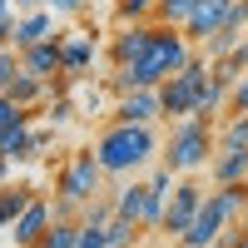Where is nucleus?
<instances>
[{"label": "nucleus", "instance_id": "nucleus-1", "mask_svg": "<svg viewBox=\"0 0 248 248\" xmlns=\"http://www.w3.org/2000/svg\"><path fill=\"white\" fill-rule=\"evenodd\" d=\"M194 50H199V45H194V40L184 35L179 25H159V20H154V40H149V50H144L134 65H119L109 85H114L119 94H124V90H159L169 75H179L184 65H189Z\"/></svg>", "mask_w": 248, "mask_h": 248}, {"label": "nucleus", "instance_id": "nucleus-2", "mask_svg": "<svg viewBox=\"0 0 248 248\" xmlns=\"http://www.w3.org/2000/svg\"><path fill=\"white\" fill-rule=\"evenodd\" d=\"M94 159L109 179H129L139 169H149L154 154H159V134L154 124H129V119H109L105 129L94 134Z\"/></svg>", "mask_w": 248, "mask_h": 248}, {"label": "nucleus", "instance_id": "nucleus-3", "mask_svg": "<svg viewBox=\"0 0 248 248\" xmlns=\"http://www.w3.org/2000/svg\"><path fill=\"white\" fill-rule=\"evenodd\" d=\"M214 149H218V129H214V119H199V114H179V119H169L164 164H169L174 174H199V169H209Z\"/></svg>", "mask_w": 248, "mask_h": 248}, {"label": "nucleus", "instance_id": "nucleus-4", "mask_svg": "<svg viewBox=\"0 0 248 248\" xmlns=\"http://www.w3.org/2000/svg\"><path fill=\"white\" fill-rule=\"evenodd\" d=\"M105 169H99V159H94V149H79V154H70L65 164H60V174H55V199L60 203H90L94 194H105Z\"/></svg>", "mask_w": 248, "mask_h": 248}, {"label": "nucleus", "instance_id": "nucleus-5", "mask_svg": "<svg viewBox=\"0 0 248 248\" xmlns=\"http://www.w3.org/2000/svg\"><path fill=\"white\" fill-rule=\"evenodd\" d=\"M209 79V55L194 50L189 55V65H184L179 75H169L159 85V105H164V119H179V114H194L199 105V85Z\"/></svg>", "mask_w": 248, "mask_h": 248}, {"label": "nucleus", "instance_id": "nucleus-6", "mask_svg": "<svg viewBox=\"0 0 248 248\" xmlns=\"http://www.w3.org/2000/svg\"><path fill=\"white\" fill-rule=\"evenodd\" d=\"M203 194H209V189H199L194 179L174 184V194H169V209H164V223H159V233L179 243V233H184V229H189V223H194V214H199Z\"/></svg>", "mask_w": 248, "mask_h": 248}, {"label": "nucleus", "instance_id": "nucleus-7", "mask_svg": "<svg viewBox=\"0 0 248 248\" xmlns=\"http://www.w3.org/2000/svg\"><path fill=\"white\" fill-rule=\"evenodd\" d=\"M223 233H229V218H223V209H218V199H214V194H203L199 214H194L189 229L179 233V243H184V248H218Z\"/></svg>", "mask_w": 248, "mask_h": 248}, {"label": "nucleus", "instance_id": "nucleus-8", "mask_svg": "<svg viewBox=\"0 0 248 248\" xmlns=\"http://www.w3.org/2000/svg\"><path fill=\"white\" fill-rule=\"evenodd\" d=\"M50 223H55V199H50V194H35L25 209L15 214V223H10L15 248H35V243H40V233H45Z\"/></svg>", "mask_w": 248, "mask_h": 248}, {"label": "nucleus", "instance_id": "nucleus-9", "mask_svg": "<svg viewBox=\"0 0 248 248\" xmlns=\"http://www.w3.org/2000/svg\"><path fill=\"white\" fill-rule=\"evenodd\" d=\"M149 40H154V20H129V25H119L109 35V65H134V60L149 50Z\"/></svg>", "mask_w": 248, "mask_h": 248}, {"label": "nucleus", "instance_id": "nucleus-10", "mask_svg": "<svg viewBox=\"0 0 248 248\" xmlns=\"http://www.w3.org/2000/svg\"><path fill=\"white\" fill-rule=\"evenodd\" d=\"M229 15H233V0H199L194 15L184 20V35H189L194 45H203L209 35H218L223 25H229Z\"/></svg>", "mask_w": 248, "mask_h": 248}, {"label": "nucleus", "instance_id": "nucleus-11", "mask_svg": "<svg viewBox=\"0 0 248 248\" xmlns=\"http://www.w3.org/2000/svg\"><path fill=\"white\" fill-rule=\"evenodd\" d=\"M109 119H129V124H154V119H164L159 90H124V94L114 99Z\"/></svg>", "mask_w": 248, "mask_h": 248}, {"label": "nucleus", "instance_id": "nucleus-12", "mask_svg": "<svg viewBox=\"0 0 248 248\" xmlns=\"http://www.w3.org/2000/svg\"><path fill=\"white\" fill-rule=\"evenodd\" d=\"M55 45H60V70L65 75H85L90 70L94 35H85V30H55Z\"/></svg>", "mask_w": 248, "mask_h": 248}, {"label": "nucleus", "instance_id": "nucleus-13", "mask_svg": "<svg viewBox=\"0 0 248 248\" xmlns=\"http://www.w3.org/2000/svg\"><path fill=\"white\" fill-rule=\"evenodd\" d=\"M55 10L50 5H35V10H15V50H25V45H40V40H50L55 35Z\"/></svg>", "mask_w": 248, "mask_h": 248}, {"label": "nucleus", "instance_id": "nucleus-14", "mask_svg": "<svg viewBox=\"0 0 248 248\" xmlns=\"http://www.w3.org/2000/svg\"><path fill=\"white\" fill-rule=\"evenodd\" d=\"M209 179H214V184H238V179H248V149H243V144H218L214 159H209Z\"/></svg>", "mask_w": 248, "mask_h": 248}, {"label": "nucleus", "instance_id": "nucleus-15", "mask_svg": "<svg viewBox=\"0 0 248 248\" xmlns=\"http://www.w3.org/2000/svg\"><path fill=\"white\" fill-rule=\"evenodd\" d=\"M20 65H25V75H40V79H50V85H55V75H65V70H60V45H55V35L40 40V45H25V50H20Z\"/></svg>", "mask_w": 248, "mask_h": 248}, {"label": "nucleus", "instance_id": "nucleus-16", "mask_svg": "<svg viewBox=\"0 0 248 248\" xmlns=\"http://www.w3.org/2000/svg\"><path fill=\"white\" fill-rule=\"evenodd\" d=\"M0 154H5L10 164H25L35 159V129H30V114H20L5 134H0Z\"/></svg>", "mask_w": 248, "mask_h": 248}, {"label": "nucleus", "instance_id": "nucleus-17", "mask_svg": "<svg viewBox=\"0 0 248 248\" xmlns=\"http://www.w3.org/2000/svg\"><path fill=\"white\" fill-rule=\"evenodd\" d=\"M229 79H218L214 75V65H209V79H203V85H199V105H194V114L199 119H218L223 109H229Z\"/></svg>", "mask_w": 248, "mask_h": 248}, {"label": "nucleus", "instance_id": "nucleus-18", "mask_svg": "<svg viewBox=\"0 0 248 248\" xmlns=\"http://www.w3.org/2000/svg\"><path fill=\"white\" fill-rule=\"evenodd\" d=\"M30 199H35V189H30V184H0V238H10L15 214L25 209Z\"/></svg>", "mask_w": 248, "mask_h": 248}, {"label": "nucleus", "instance_id": "nucleus-19", "mask_svg": "<svg viewBox=\"0 0 248 248\" xmlns=\"http://www.w3.org/2000/svg\"><path fill=\"white\" fill-rule=\"evenodd\" d=\"M50 94H55V85L40 79V75H20L15 90H10V99H15L20 109H30V114H35V105H50Z\"/></svg>", "mask_w": 248, "mask_h": 248}, {"label": "nucleus", "instance_id": "nucleus-20", "mask_svg": "<svg viewBox=\"0 0 248 248\" xmlns=\"http://www.w3.org/2000/svg\"><path fill=\"white\" fill-rule=\"evenodd\" d=\"M214 199H218V209H223L229 223H243V214H248V179H238V184H214Z\"/></svg>", "mask_w": 248, "mask_h": 248}, {"label": "nucleus", "instance_id": "nucleus-21", "mask_svg": "<svg viewBox=\"0 0 248 248\" xmlns=\"http://www.w3.org/2000/svg\"><path fill=\"white\" fill-rule=\"evenodd\" d=\"M144 194H149V184H139V179L134 184H119V189H114V214L139 223L144 218ZM139 229H144V223H139Z\"/></svg>", "mask_w": 248, "mask_h": 248}, {"label": "nucleus", "instance_id": "nucleus-22", "mask_svg": "<svg viewBox=\"0 0 248 248\" xmlns=\"http://www.w3.org/2000/svg\"><path fill=\"white\" fill-rule=\"evenodd\" d=\"M79 243V223L75 218H55L45 233H40V243L35 248H75Z\"/></svg>", "mask_w": 248, "mask_h": 248}, {"label": "nucleus", "instance_id": "nucleus-23", "mask_svg": "<svg viewBox=\"0 0 248 248\" xmlns=\"http://www.w3.org/2000/svg\"><path fill=\"white\" fill-rule=\"evenodd\" d=\"M109 218H114V194H94L90 203H79V223L85 229H105Z\"/></svg>", "mask_w": 248, "mask_h": 248}, {"label": "nucleus", "instance_id": "nucleus-24", "mask_svg": "<svg viewBox=\"0 0 248 248\" xmlns=\"http://www.w3.org/2000/svg\"><path fill=\"white\" fill-rule=\"evenodd\" d=\"M105 238H109V248H134V243L144 238V229H139L134 218H119V214H114V218L105 223Z\"/></svg>", "mask_w": 248, "mask_h": 248}, {"label": "nucleus", "instance_id": "nucleus-25", "mask_svg": "<svg viewBox=\"0 0 248 248\" xmlns=\"http://www.w3.org/2000/svg\"><path fill=\"white\" fill-rule=\"evenodd\" d=\"M218 144H243L248 149V109H229V119L218 124Z\"/></svg>", "mask_w": 248, "mask_h": 248}, {"label": "nucleus", "instance_id": "nucleus-26", "mask_svg": "<svg viewBox=\"0 0 248 248\" xmlns=\"http://www.w3.org/2000/svg\"><path fill=\"white\" fill-rule=\"evenodd\" d=\"M194 5H199V0H159L154 20H159V25H179V30H184V20L194 15Z\"/></svg>", "mask_w": 248, "mask_h": 248}, {"label": "nucleus", "instance_id": "nucleus-27", "mask_svg": "<svg viewBox=\"0 0 248 248\" xmlns=\"http://www.w3.org/2000/svg\"><path fill=\"white\" fill-rule=\"evenodd\" d=\"M159 0H114V20L119 25H129V20H154Z\"/></svg>", "mask_w": 248, "mask_h": 248}, {"label": "nucleus", "instance_id": "nucleus-28", "mask_svg": "<svg viewBox=\"0 0 248 248\" xmlns=\"http://www.w3.org/2000/svg\"><path fill=\"white\" fill-rule=\"evenodd\" d=\"M20 75H25V65H20V50L5 45V50H0V94H10Z\"/></svg>", "mask_w": 248, "mask_h": 248}, {"label": "nucleus", "instance_id": "nucleus-29", "mask_svg": "<svg viewBox=\"0 0 248 248\" xmlns=\"http://www.w3.org/2000/svg\"><path fill=\"white\" fill-rule=\"evenodd\" d=\"M20 114H30V109H20L10 94H0V134H5V129H10V124H15Z\"/></svg>", "mask_w": 248, "mask_h": 248}, {"label": "nucleus", "instance_id": "nucleus-30", "mask_svg": "<svg viewBox=\"0 0 248 248\" xmlns=\"http://www.w3.org/2000/svg\"><path fill=\"white\" fill-rule=\"evenodd\" d=\"M229 109H248V70L233 79V90H229Z\"/></svg>", "mask_w": 248, "mask_h": 248}, {"label": "nucleus", "instance_id": "nucleus-31", "mask_svg": "<svg viewBox=\"0 0 248 248\" xmlns=\"http://www.w3.org/2000/svg\"><path fill=\"white\" fill-rule=\"evenodd\" d=\"M75 248H109V238H105V229H85L79 223V243Z\"/></svg>", "mask_w": 248, "mask_h": 248}, {"label": "nucleus", "instance_id": "nucleus-32", "mask_svg": "<svg viewBox=\"0 0 248 248\" xmlns=\"http://www.w3.org/2000/svg\"><path fill=\"white\" fill-rule=\"evenodd\" d=\"M70 114H75V105H70V99H50V105H45V119H50V124H65Z\"/></svg>", "mask_w": 248, "mask_h": 248}, {"label": "nucleus", "instance_id": "nucleus-33", "mask_svg": "<svg viewBox=\"0 0 248 248\" xmlns=\"http://www.w3.org/2000/svg\"><path fill=\"white\" fill-rule=\"evenodd\" d=\"M218 248H248V229L243 223H229V233L218 238Z\"/></svg>", "mask_w": 248, "mask_h": 248}, {"label": "nucleus", "instance_id": "nucleus-34", "mask_svg": "<svg viewBox=\"0 0 248 248\" xmlns=\"http://www.w3.org/2000/svg\"><path fill=\"white\" fill-rule=\"evenodd\" d=\"M45 5H50L55 15H65V20H70V15H79V10H85V0H45Z\"/></svg>", "mask_w": 248, "mask_h": 248}, {"label": "nucleus", "instance_id": "nucleus-35", "mask_svg": "<svg viewBox=\"0 0 248 248\" xmlns=\"http://www.w3.org/2000/svg\"><path fill=\"white\" fill-rule=\"evenodd\" d=\"M5 45H15V10L0 15V50H5Z\"/></svg>", "mask_w": 248, "mask_h": 248}, {"label": "nucleus", "instance_id": "nucleus-36", "mask_svg": "<svg viewBox=\"0 0 248 248\" xmlns=\"http://www.w3.org/2000/svg\"><path fill=\"white\" fill-rule=\"evenodd\" d=\"M15 10H35V5H45V0H10Z\"/></svg>", "mask_w": 248, "mask_h": 248}, {"label": "nucleus", "instance_id": "nucleus-37", "mask_svg": "<svg viewBox=\"0 0 248 248\" xmlns=\"http://www.w3.org/2000/svg\"><path fill=\"white\" fill-rule=\"evenodd\" d=\"M233 55H238V60H243V65H248V35L238 40V50H233Z\"/></svg>", "mask_w": 248, "mask_h": 248}, {"label": "nucleus", "instance_id": "nucleus-38", "mask_svg": "<svg viewBox=\"0 0 248 248\" xmlns=\"http://www.w3.org/2000/svg\"><path fill=\"white\" fill-rule=\"evenodd\" d=\"M5 179H10V159L0 154V184H5Z\"/></svg>", "mask_w": 248, "mask_h": 248}, {"label": "nucleus", "instance_id": "nucleus-39", "mask_svg": "<svg viewBox=\"0 0 248 248\" xmlns=\"http://www.w3.org/2000/svg\"><path fill=\"white\" fill-rule=\"evenodd\" d=\"M10 10H15V5H10V0H0V15H10Z\"/></svg>", "mask_w": 248, "mask_h": 248}, {"label": "nucleus", "instance_id": "nucleus-40", "mask_svg": "<svg viewBox=\"0 0 248 248\" xmlns=\"http://www.w3.org/2000/svg\"><path fill=\"white\" fill-rule=\"evenodd\" d=\"M243 229H248V214H243Z\"/></svg>", "mask_w": 248, "mask_h": 248}, {"label": "nucleus", "instance_id": "nucleus-41", "mask_svg": "<svg viewBox=\"0 0 248 248\" xmlns=\"http://www.w3.org/2000/svg\"><path fill=\"white\" fill-rule=\"evenodd\" d=\"M174 248H184V243H174Z\"/></svg>", "mask_w": 248, "mask_h": 248}]
</instances>
